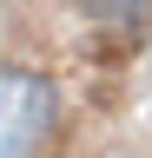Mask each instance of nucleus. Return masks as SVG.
Segmentation results:
<instances>
[{
  "mask_svg": "<svg viewBox=\"0 0 152 158\" xmlns=\"http://www.w3.org/2000/svg\"><path fill=\"white\" fill-rule=\"evenodd\" d=\"M46 112H53V92L27 73H0V158L7 152H27L33 138L46 132Z\"/></svg>",
  "mask_w": 152,
  "mask_h": 158,
  "instance_id": "f257e3e1",
  "label": "nucleus"
},
{
  "mask_svg": "<svg viewBox=\"0 0 152 158\" xmlns=\"http://www.w3.org/2000/svg\"><path fill=\"white\" fill-rule=\"evenodd\" d=\"M80 7L93 20H132V13H145V0H80Z\"/></svg>",
  "mask_w": 152,
  "mask_h": 158,
  "instance_id": "f03ea898",
  "label": "nucleus"
}]
</instances>
